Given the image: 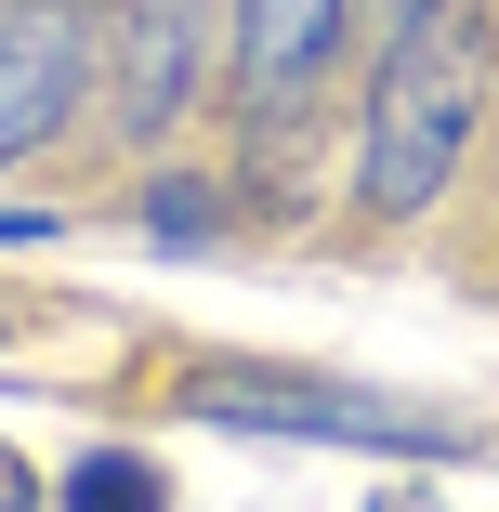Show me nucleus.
<instances>
[{
    "label": "nucleus",
    "instance_id": "obj_1",
    "mask_svg": "<svg viewBox=\"0 0 499 512\" xmlns=\"http://www.w3.org/2000/svg\"><path fill=\"white\" fill-rule=\"evenodd\" d=\"M473 119H486V0H434L421 27L381 40L368 119H355V211L421 224L473 158Z\"/></svg>",
    "mask_w": 499,
    "mask_h": 512
},
{
    "label": "nucleus",
    "instance_id": "obj_2",
    "mask_svg": "<svg viewBox=\"0 0 499 512\" xmlns=\"http://www.w3.org/2000/svg\"><path fill=\"white\" fill-rule=\"evenodd\" d=\"M184 421L224 434H303V447H381V460H460V421L434 407H394L368 381H303V368H197Z\"/></svg>",
    "mask_w": 499,
    "mask_h": 512
},
{
    "label": "nucleus",
    "instance_id": "obj_3",
    "mask_svg": "<svg viewBox=\"0 0 499 512\" xmlns=\"http://www.w3.org/2000/svg\"><path fill=\"white\" fill-rule=\"evenodd\" d=\"M92 92V27L79 0H0V171L40 158Z\"/></svg>",
    "mask_w": 499,
    "mask_h": 512
},
{
    "label": "nucleus",
    "instance_id": "obj_4",
    "mask_svg": "<svg viewBox=\"0 0 499 512\" xmlns=\"http://www.w3.org/2000/svg\"><path fill=\"white\" fill-rule=\"evenodd\" d=\"M355 0H237V92L250 106H303L316 66L342 53Z\"/></svg>",
    "mask_w": 499,
    "mask_h": 512
},
{
    "label": "nucleus",
    "instance_id": "obj_5",
    "mask_svg": "<svg viewBox=\"0 0 499 512\" xmlns=\"http://www.w3.org/2000/svg\"><path fill=\"white\" fill-rule=\"evenodd\" d=\"M197 92V0H119V119L132 145H158Z\"/></svg>",
    "mask_w": 499,
    "mask_h": 512
},
{
    "label": "nucleus",
    "instance_id": "obj_6",
    "mask_svg": "<svg viewBox=\"0 0 499 512\" xmlns=\"http://www.w3.org/2000/svg\"><path fill=\"white\" fill-rule=\"evenodd\" d=\"M53 512H171V473H158L145 447H92V460L53 486Z\"/></svg>",
    "mask_w": 499,
    "mask_h": 512
},
{
    "label": "nucleus",
    "instance_id": "obj_7",
    "mask_svg": "<svg viewBox=\"0 0 499 512\" xmlns=\"http://www.w3.org/2000/svg\"><path fill=\"white\" fill-rule=\"evenodd\" d=\"M145 224H158V237L184 250V237H211L224 211H211V184H158V197H145Z\"/></svg>",
    "mask_w": 499,
    "mask_h": 512
},
{
    "label": "nucleus",
    "instance_id": "obj_8",
    "mask_svg": "<svg viewBox=\"0 0 499 512\" xmlns=\"http://www.w3.org/2000/svg\"><path fill=\"white\" fill-rule=\"evenodd\" d=\"M0 512H40V460L27 447H0Z\"/></svg>",
    "mask_w": 499,
    "mask_h": 512
},
{
    "label": "nucleus",
    "instance_id": "obj_9",
    "mask_svg": "<svg viewBox=\"0 0 499 512\" xmlns=\"http://www.w3.org/2000/svg\"><path fill=\"white\" fill-rule=\"evenodd\" d=\"M355 14H368V27L394 40V27H421V14H434V0H355Z\"/></svg>",
    "mask_w": 499,
    "mask_h": 512
},
{
    "label": "nucleus",
    "instance_id": "obj_10",
    "mask_svg": "<svg viewBox=\"0 0 499 512\" xmlns=\"http://www.w3.org/2000/svg\"><path fill=\"white\" fill-rule=\"evenodd\" d=\"M368 512H447V499H421V486H381V499H368Z\"/></svg>",
    "mask_w": 499,
    "mask_h": 512
}]
</instances>
